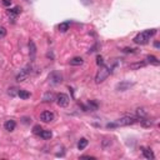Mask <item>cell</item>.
<instances>
[{"label":"cell","instance_id":"cell-2","mask_svg":"<svg viewBox=\"0 0 160 160\" xmlns=\"http://www.w3.org/2000/svg\"><path fill=\"white\" fill-rule=\"evenodd\" d=\"M113 73V66H108V65H101L100 70L96 73L95 75V83L96 84H100L103 83L104 80L108 79V76Z\"/></svg>","mask_w":160,"mask_h":160},{"label":"cell","instance_id":"cell-26","mask_svg":"<svg viewBox=\"0 0 160 160\" xmlns=\"http://www.w3.org/2000/svg\"><path fill=\"white\" fill-rule=\"evenodd\" d=\"M5 35H6V29L4 26H0V40L3 38H5Z\"/></svg>","mask_w":160,"mask_h":160},{"label":"cell","instance_id":"cell-23","mask_svg":"<svg viewBox=\"0 0 160 160\" xmlns=\"http://www.w3.org/2000/svg\"><path fill=\"white\" fill-rule=\"evenodd\" d=\"M18 93H19V89H18V88H15V86L9 88V90H8V94H9L11 98H15L16 95H18Z\"/></svg>","mask_w":160,"mask_h":160},{"label":"cell","instance_id":"cell-3","mask_svg":"<svg viewBox=\"0 0 160 160\" xmlns=\"http://www.w3.org/2000/svg\"><path fill=\"white\" fill-rule=\"evenodd\" d=\"M138 121H139L138 116H123L120 119H118L115 121V124H116V127H128V125H133Z\"/></svg>","mask_w":160,"mask_h":160},{"label":"cell","instance_id":"cell-19","mask_svg":"<svg viewBox=\"0 0 160 160\" xmlns=\"http://www.w3.org/2000/svg\"><path fill=\"white\" fill-rule=\"evenodd\" d=\"M18 96L20 98V99H23V100H26V99H29V98H30V93H29L28 90H21V89H19Z\"/></svg>","mask_w":160,"mask_h":160},{"label":"cell","instance_id":"cell-17","mask_svg":"<svg viewBox=\"0 0 160 160\" xmlns=\"http://www.w3.org/2000/svg\"><path fill=\"white\" fill-rule=\"evenodd\" d=\"M69 26H70V23L69 21H64V23H60L59 26H58V29H59L60 33H65L69 30Z\"/></svg>","mask_w":160,"mask_h":160},{"label":"cell","instance_id":"cell-15","mask_svg":"<svg viewBox=\"0 0 160 160\" xmlns=\"http://www.w3.org/2000/svg\"><path fill=\"white\" fill-rule=\"evenodd\" d=\"M146 64H148L146 61H139V63L130 64V65H129V68H130L131 70H138V69H140V68H144Z\"/></svg>","mask_w":160,"mask_h":160},{"label":"cell","instance_id":"cell-10","mask_svg":"<svg viewBox=\"0 0 160 160\" xmlns=\"http://www.w3.org/2000/svg\"><path fill=\"white\" fill-rule=\"evenodd\" d=\"M55 98H56V95L53 91H46L43 96V101L44 103H53V101H55Z\"/></svg>","mask_w":160,"mask_h":160},{"label":"cell","instance_id":"cell-29","mask_svg":"<svg viewBox=\"0 0 160 160\" xmlns=\"http://www.w3.org/2000/svg\"><path fill=\"white\" fill-rule=\"evenodd\" d=\"M123 52L124 53H134V49H131V48H125Z\"/></svg>","mask_w":160,"mask_h":160},{"label":"cell","instance_id":"cell-9","mask_svg":"<svg viewBox=\"0 0 160 160\" xmlns=\"http://www.w3.org/2000/svg\"><path fill=\"white\" fill-rule=\"evenodd\" d=\"M141 153H143V155H144V158H146L148 160H153L155 158V155H154V153H153V150L150 148H145V146H141Z\"/></svg>","mask_w":160,"mask_h":160},{"label":"cell","instance_id":"cell-14","mask_svg":"<svg viewBox=\"0 0 160 160\" xmlns=\"http://www.w3.org/2000/svg\"><path fill=\"white\" fill-rule=\"evenodd\" d=\"M69 63H70V65H73V66H80L81 64L84 63V60H83V58H80V56H75V58H73Z\"/></svg>","mask_w":160,"mask_h":160},{"label":"cell","instance_id":"cell-25","mask_svg":"<svg viewBox=\"0 0 160 160\" xmlns=\"http://www.w3.org/2000/svg\"><path fill=\"white\" fill-rule=\"evenodd\" d=\"M42 131H43V128L40 127V125H35V127L33 128V133L35 135H40V133H42Z\"/></svg>","mask_w":160,"mask_h":160},{"label":"cell","instance_id":"cell-8","mask_svg":"<svg viewBox=\"0 0 160 160\" xmlns=\"http://www.w3.org/2000/svg\"><path fill=\"white\" fill-rule=\"evenodd\" d=\"M20 13H21V9H20V6H14L13 9L6 10V14H8V16L13 20V21L16 19V16H18Z\"/></svg>","mask_w":160,"mask_h":160},{"label":"cell","instance_id":"cell-27","mask_svg":"<svg viewBox=\"0 0 160 160\" xmlns=\"http://www.w3.org/2000/svg\"><path fill=\"white\" fill-rule=\"evenodd\" d=\"M96 64H98L99 66L104 65V59H103V56H101V55H98V56H96Z\"/></svg>","mask_w":160,"mask_h":160},{"label":"cell","instance_id":"cell-22","mask_svg":"<svg viewBox=\"0 0 160 160\" xmlns=\"http://www.w3.org/2000/svg\"><path fill=\"white\" fill-rule=\"evenodd\" d=\"M146 115H148V111H146L145 109H143V108L137 109V116L139 118V120H140L141 118H145Z\"/></svg>","mask_w":160,"mask_h":160},{"label":"cell","instance_id":"cell-30","mask_svg":"<svg viewBox=\"0 0 160 160\" xmlns=\"http://www.w3.org/2000/svg\"><path fill=\"white\" fill-rule=\"evenodd\" d=\"M81 159H90V160H95L94 156H89V155H84V156H81Z\"/></svg>","mask_w":160,"mask_h":160},{"label":"cell","instance_id":"cell-21","mask_svg":"<svg viewBox=\"0 0 160 160\" xmlns=\"http://www.w3.org/2000/svg\"><path fill=\"white\" fill-rule=\"evenodd\" d=\"M40 137H42L44 140H50L53 137V133L50 130H43L42 133H40Z\"/></svg>","mask_w":160,"mask_h":160},{"label":"cell","instance_id":"cell-24","mask_svg":"<svg viewBox=\"0 0 160 160\" xmlns=\"http://www.w3.org/2000/svg\"><path fill=\"white\" fill-rule=\"evenodd\" d=\"M88 105H89L90 110H96V109H98V103H96V101H94V100H90L89 103H88Z\"/></svg>","mask_w":160,"mask_h":160},{"label":"cell","instance_id":"cell-16","mask_svg":"<svg viewBox=\"0 0 160 160\" xmlns=\"http://www.w3.org/2000/svg\"><path fill=\"white\" fill-rule=\"evenodd\" d=\"M29 49H30V58L34 59L35 58V54H36V46H35V43L33 42V40H30L29 42Z\"/></svg>","mask_w":160,"mask_h":160},{"label":"cell","instance_id":"cell-32","mask_svg":"<svg viewBox=\"0 0 160 160\" xmlns=\"http://www.w3.org/2000/svg\"><path fill=\"white\" fill-rule=\"evenodd\" d=\"M154 46H155V48H160V43H159V42H155V43H154Z\"/></svg>","mask_w":160,"mask_h":160},{"label":"cell","instance_id":"cell-4","mask_svg":"<svg viewBox=\"0 0 160 160\" xmlns=\"http://www.w3.org/2000/svg\"><path fill=\"white\" fill-rule=\"evenodd\" d=\"M55 101H56V104L59 105L60 108H66L68 105H69V103H70V99H69V96H68L66 94L59 93L56 95V98H55Z\"/></svg>","mask_w":160,"mask_h":160},{"label":"cell","instance_id":"cell-18","mask_svg":"<svg viewBox=\"0 0 160 160\" xmlns=\"http://www.w3.org/2000/svg\"><path fill=\"white\" fill-rule=\"evenodd\" d=\"M139 121H140L141 127H144V128H150L151 125H153V121L150 120V119H148L146 116H145V118H141Z\"/></svg>","mask_w":160,"mask_h":160},{"label":"cell","instance_id":"cell-20","mask_svg":"<svg viewBox=\"0 0 160 160\" xmlns=\"http://www.w3.org/2000/svg\"><path fill=\"white\" fill-rule=\"evenodd\" d=\"M88 144H89V141H88V139H85V138L80 139V140H79V143H78V149H79V150H84V149L88 146Z\"/></svg>","mask_w":160,"mask_h":160},{"label":"cell","instance_id":"cell-1","mask_svg":"<svg viewBox=\"0 0 160 160\" xmlns=\"http://www.w3.org/2000/svg\"><path fill=\"white\" fill-rule=\"evenodd\" d=\"M156 34V29H149V30H144V31L139 33L137 36H135L134 39H133V42L135 44H139V45H145V44L149 43V40H150L151 36H154Z\"/></svg>","mask_w":160,"mask_h":160},{"label":"cell","instance_id":"cell-31","mask_svg":"<svg viewBox=\"0 0 160 160\" xmlns=\"http://www.w3.org/2000/svg\"><path fill=\"white\" fill-rule=\"evenodd\" d=\"M23 120H24L25 124H29V123H31V118H24Z\"/></svg>","mask_w":160,"mask_h":160},{"label":"cell","instance_id":"cell-11","mask_svg":"<svg viewBox=\"0 0 160 160\" xmlns=\"http://www.w3.org/2000/svg\"><path fill=\"white\" fill-rule=\"evenodd\" d=\"M4 128H5L6 131H14L15 128H16L15 120H13V119H9V120H6L5 124H4Z\"/></svg>","mask_w":160,"mask_h":160},{"label":"cell","instance_id":"cell-7","mask_svg":"<svg viewBox=\"0 0 160 160\" xmlns=\"http://www.w3.org/2000/svg\"><path fill=\"white\" fill-rule=\"evenodd\" d=\"M54 118H55V115H54V113L50 110H45L40 114V120L44 123H52L54 120Z\"/></svg>","mask_w":160,"mask_h":160},{"label":"cell","instance_id":"cell-13","mask_svg":"<svg viewBox=\"0 0 160 160\" xmlns=\"http://www.w3.org/2000/svg\"><path fill=\"white\" fill-rule=\"evenodd\" d=\"M131 83H129V81H123V83H120V84H118L116 85V89L119 90V91H125V90H128L129 88L131 86Z\"/></svg>","mask_w":160,"mask_h":160},{"label":"cell","instance_id":"cell-12","mask_svg":"<svg viewBox=\"0 0 160 160\" xmlns=\"http://www.w3.org/2000/svg\"><path fill=\"white\" fill-rule=\"evenodd\" d=\"M146 63L151 64V65H154V66H159L160 65V61L158 60V58L154 56V55H148L146 56Z\"/></svg>","mask_w":160,"mask_h":160},{"label":"cell","instance_id":"cell-6","mask_svg":"<svg viewBox=\"0 0 160 160\" xmlns=\"http://www.w3.org/2000/svg\"><path fill=\"white\" fill-rule=\"evenodd\" d=\"M61 81H63V75L60 74V71H53V73H50L49 75V83L52 85H58L60 84Z\"/></svg>","mask_w":160,"mask_h":160},{"label":"cell","instance_id":"cell-28","mask_svg":"<svg viewBox=\"0 0 160 160\" xmlns=\"http://www.w3.org/2000/svg\"><path fill=\"white\" fill-rule=\"evenodd\" d=\"M1 4L4 6H10L11 5V0H1Z\"/></svg>","mask_w":160,"mask_h":160},{"label":"cell","instance_id":"cell-5","mask_svg":"<svg viewBox=\"0 0 160 160\" xmlns=\"http://www.w3.org/2000/svg\"><path fill=\"white\" fill-rule=\"evenodd\" d=\"M30 73H31V66H30V65L25 66L23 70H20V73L18 74V75H16V81H18V83H21V81H25V80L29 78Z\"/></svg>","mask_w":160,"mask_h":160}]
</instances>
